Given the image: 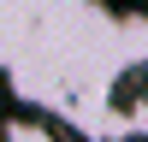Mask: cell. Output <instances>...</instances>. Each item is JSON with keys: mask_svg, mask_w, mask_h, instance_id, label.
Here are the masks:
<instances>
[{"mask_svg": "<svg viewBox=\"0 0 148 142\" xmlns=\"http://www.w3.org/2000/svg\"><path fill=\"white\" fill-rule=\"evenodd\" d=\"M6 65L24 101L101 130L113 83L148 65V18H107L95 0H6Z\"/></svg>", "mask_w": 148, "mask_h": 142, "instance_id": "6da1fadb", "label": "cell"}, {"mask_svg": "<svg viewBox=\"0 0 148 142\" xmlns=\"http://www.w3.org/2000/svg\"><path fill=\"white\" fill-rule=\"evenodd\" d=\"M6 142H65L47 118H36V113H18V118H6Z\"/></svg>", "mask_w": 148, "mask_h": 142, "instance_id": "7a4b0ae2", "label": "cell"}]
</instances>
